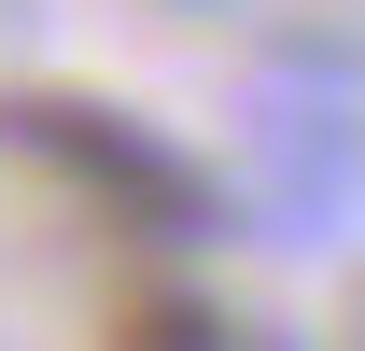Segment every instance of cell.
Returning <instances> with one entry per match:
<instances>
[{
	"mask_svg": "<svg viewBox=\"0 0 365 351\" xmlns=\"http://www.w3.org/2000/svg\"><path fill=\"white\" fill-rule=\"evenodd\" d=\"M0 141H14V155H43V169L71 183V197H85L113 239H211V183L182 169V155L140 127V113H113V98L14 85V98H0Z\"/></svg>",
	"mask_w": 365,
	"mask_h": 351,
	"instance_id": "obj_1",
	"label": "cell"
},
{
	"mask_svg": "<svg viewBox=\"0 0 365 351\" xmlns=\"http://www.w3.org/2000/svg\"><path fill=\"white\" fill-rule=\"evenodd\" d=\"M113 351H225V323H211L197 295H127L113 309Z\"/></svg>",
	"mask_w": 365,
	"mask_h": 351,
	"instance_id": "obj_2",
	"label": "cell"
}]
</instances>
